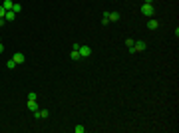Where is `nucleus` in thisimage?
Instances as JSON below:
<instances>
[{
    "instance_id": "nucleus-9",
    "label": "nucleus",
    "mask_w": 179,
    "mask_h": 133,
    "mask_svg": "<svg viewBox=\"0 0 179 133\" xmlns=\"http://www.w3.org/2000/svg\"><path fill=\"white\" fill-rule=\"evenodd\" d=\"M26 107H28L30 111H36V109H40V105H38V101H36V99H34V101H28V103H26Z\"/></svg>"
},
{
    "instance_id": "nucleus-3",
    "label": "nucleus",
    "mask_w": 179,
    "mask_h": 133,
    "mask_svg": "<svg viewBox=\"0 0 179 133\" xmlns=\"http://www.w3.org/2000/svg\"><path fill=\"white\" fill-rule=\"evenodd\" d=\"M32 115H34L36 119H48V115H50V111H48V109H42V107H40V109H36V111H32Z\"/></svg>"
},
{
    "instance_id": "nucleus-18",
    "label": "nucleus",
    "mask_w": 179,
    "mask_h": 133,
    "mask_svg": "<svg viewBox=\"0 0 179 133\" xmlns=\"http://www.w3.org/2000/svg\"><path fill=\"white\" fill-rule=\"evenodd\" d=\"M4 16H6V10H4V6L0 4V18H4Z\"/></svg>"
},
{
    "instance_id": "nucleus-4",
    "label": "nucleus",
    "mask_w": 179,
    "mask_h": 133,
    "mask_svg": "<svg viewBox=\"0 0 179 133\" xmlns=\"http://www.w3.org/2000/svg\"><path fill=\"white\" fill-rule=\"evenodd\" d=\"M78 52H80L82 58H90V56H92V48H90V46H80Z\"/></svg>"
},
{
    "instance_id": "nucleus-11",
    "label": "nucleus",
    "mask_w": 179,
    "mask_h": 133,
    "mask_svg": "<svg viewBox=\"0 0 179 133\" xmlns=\"http://www.w3.org/2000/svg\"><path fill=\"white\" fill-rule=\"evenodd\" d=\"M2 6H4V10H12L14 2H12V0H4V2H2Z\"/></svg>"
},
{
    "instance_id": "nucleus-6",
    "label": "nucleus",
    "mask_w": 179,
    "mask_h": 133,
    "mask_svg": "<svg viewBox=\"0 0 179 133\" xmlns=\"http://www.w3.org/2000/svg\"><path fill=\"white\" fill-rule=\"evenodd\" d=\"M157 28H159V22L155 18H149L147 20V30H157Z\"/></svg>"
},
{
    "instance_id": "nucleus-7",
    "label": "nucleus",
    "mask_w": 179,
    "mask_h": 133,
    "mask_svg": "<svg viewBox=\"0 0 179 133\" xmlns=\"http://www.w3.org/2000/svg\"><path fill=\"white\" fill-rule=\"evenodd\" d=\"M14 18H16V12H14V10H6V16H4V20H6V22H12Z\"/></svg>"
},
{
    "instance_id": "nucleus-15",
    "label": "nucleus",
    "mask_w": 179,
    "mask_h": 133,
    "mask_svg": "<svg viewBox=\"0 0 179 133\" xmlns=\"http://www.w3.org/2000/svg\"><path fill=\"white\" fill-rule=\"evenodd\" d=\"M34 99H38V93L30 91V93H28V101H34Z\"/></svg>"
},
{
    "instance_id": "nucleus-17",
    "label": "nucleus",
    "mask_w": 179,
    "mask_h": 133,
    "mask_svg": "<svg viewBox=\"0 0 179 133\" xmlns=\"http://www.w3.org/2000/svg\"><path fill=\"white\" fill-rule=\"evenodd\" d=\"M134 38H128V40H126V46H128V48H132V46H134Z\"/></svg>"
},
{
    "instance_id": "nucleus-14",
    "label": "nucleus",
    "mask_w": 179,
    "mask_h": 133,
    "mask_svg": "<svg viewBox=\"0 0 179 133\" xmlns=\"http://www.w3.org/2000/svg\"><path fill=\"white\" fill-rule=\"evenodd\" d=\"M102 24H110V18H108V12L102 14Z\"/></svg>"
},
{
    "instance_id": "nucleus-16",
    "label": "nucleus",
    "mask_w": 179,
    "mask_h": 133,
    "mask_svg": "<svg viewBox=\"0 0 179 133\" xmlns=\"http://www.w3.org/2000/svg\"><path fill=\"white\" fill-rule=\"evenodd\" d=\"M12 10H14L16 14H20V12H22V6H20V4H14V6H12Z\"/></svg>"
},
{
    "instance_id": "nucleus-2",
    "label": "nucleus",
    "mask_w": 179,
    "mask_h": 133,
    "mask_svg": "<svg viewBox=\"0 0 179 133\" xmlns=\"http://www.w3.org/2000/svg\"><path fill=\"white\" fill-rule=\"evenodd\" d=\"M141 14L143 16H155V8H153V4H141Z\"/></svg>"
},
{
    "instance_id": "nucleus-21",
    "label": "nucleus",
    "mask_w": 179,
    "mask_h": 133,
    "mask_svg": "<svg viewBox=\"0 0 179 133\" xmlns=\"http://www.w3.org/2000/svg\"><path fill=\"white\" fill-rule=\"evenodd\" d=\"M2 52H4V46H2V42H0V54H2Z\"/></svg>"
},
{
    "instance_id": "nucleus-12",
    "label": "nucleus",
    "mask_w": 179,
    "mask_h": 133,
    "mask_svg": "<svg viewBox=\"0 0 179 133\" xmlns=\"http://www.w3.org/2000/svg\"><path fill=\"white\" fill-rule=\"evenodd\" d=\"M16 66H18V64H16V62H14V60H12V58H10V60H8V62H6V68H8V70H14V68H16Z\"/></svg>"
},
{
    "instance_id": "nucleus-10",
    "label": "nucleus",
    "mask_w": 179,
    "mask_h": 133,
    "mask_svg": "<svg viewBox=\"0 0 179 133\" xmlns=\"http://www.w3.org/2000/svg\"><path fill=\"white\" fill-rule=\"evenodd\" d=\"M70 58H72L74 62H80V60H82V56H80V52H78V50H72V54H70Z\"/></svg>"
},
{
    "instance_id": "nucleus-1",
    "label": "nucleus",
    "mask_w": 179,
    "mask_h": 133,
    "mask_svg": "<svg viewBox=\"0 0 179 133\" xmlns=\"http://www.w3.org/2000/svg\"><path fill=\"white\" fill-rule=\"evenodd\" d=\"M145 48H147V44H145L143 40H137V42H134L132 48H128V52H130V54H135V52H143Z\"/></svg>"
},
{
    "instance_id": "nucleus-20",
    "label": "nucleus",
    "mask_w": 179,
    "mask_h": 133,
    "mask_svg": "<svg viewBox=\"0 0 179 133\" xmlns=\"http://www.w3.org/2000/svg\"><path fill=\"white\" fill-rule=\"evenodd\" d=\"M155 0H143V4H153Z\"/></svg>"
},
{
    "instance_id": "nucleus-13",
    "label": "nucleus",
    "mask_w": 179,
    "mask_h": 133,
    "mask_svg": "<svg viewBox=\"0 0 179 133\" xmlns=\"http://www.w3.org/2000/svg\"><path fill=\"white\" fill-rule=\"evenodd\" d=\"M74 133H86V127H84V125H76V127H74Z\"/></svg>"
},
{
    "instance_id": "nucleus-5",
    "label": "nucleus",
    "mask_w": 179,
    "mask_h": 133,
    "mask_svg": "<svg viewBox=\"0 0 179 133\" xmlns=\"http://www.w3.org/2000/svg\"><path fill=\"white\" fill-rule=\"evenodd\" d=\"M12 60H14L16 64H24V62H26V56H24L22 52H16V54L12 56Z\"/></svg>"
},
{
    "instance_id": "nucleus-19",
    "label": "nucleus",
    "mask_w": 179,
    "mask_h": 133,
    "mask_svg": "<svg viewBox=\"0 0 179 133\" xmlns=\"http://www.w3.org/2000/svg\"><path fill=\"white\" fill-rule=\"evenodd\" d=\"M4 24H6V20H4V18H0V28H2Z\"/></svg>"
},
{
    "instance_id": "nucleus-8",
    "label": "nucleus",
    "mask_w": 179,
    "mask_h": 133,
    "mask_svg": "<svg viewBox=\"0 0 179 133\" xmlns=\"http://www.w3.org/2000/svg\"><path fill=\"white\" fill-rule=\"evenodd\" d=\"M108 18H110V22H118L122 16H120V12H108Z\"/></svg>"
}]
</instances>
